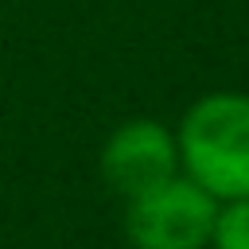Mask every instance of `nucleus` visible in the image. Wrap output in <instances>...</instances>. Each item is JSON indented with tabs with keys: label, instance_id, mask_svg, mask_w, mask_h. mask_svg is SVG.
I'll use <instances>...</instances> for the list:
<instances>
[{
	"label": "nucleus",
	"instance_id": "7ed1b4c3",
	"mask_svg": "<svg viewBox=\"0 0 249 249\" xmlns=\"http://www.w3.org/2000/svg\"><path fill=\"white\" fill-rule=\"evenodd\" d=\"M97 171H101V179L113 195L132 198V195L179 175L175 132L163 121H152V117L121 121L101 144Z\"/></svg>",
	"mask_w": 249,
	"mask_h": 249
},
{
	"label": "nucleus",
	"instance_id": "f257e3e1",
	"mask_svg": "<svg viewBox=\"0 0 249 249\" xmlns=\"http://www.w3.org/2000/svg\"><path fill=\"white\" fill-rule=\"evenodd\" d=\"M179 171L218 202L249 195V93L214 89L187 105L175 128Z\"/></svg>",
	"mask_w": 249,
	"mask_h": 249
},
{
	"label": "nucleus",
	"instance_id": "20e7f679",
	"mask_svg": "<svg viewBox=\"0 0 249 249\" xmlns=\"http://www.w3.org/2000/svg\"><path fill=\"white\" fill-rule=\"evenodd\" d=\"M206 249H249V195L218 202Z\"/></svg>",
	"mask_w": 249,
	"mask_h": 249
},
{
	"label": "nucleus",
	"instance_id": "f03ea898",
	"mask_svg": "<svg viewBox=\"0 0 249 249\" xmlns=\"http://www.w3.org/2000/svg\"><path fill=\"white\" fill-rule=\"evenodd\" d=\"M218 198L183 171L124 198V237L132 249H206Z\"/></svg>",
	"mask_w": 249,
	"mask_h": 249
}]
</instances>
